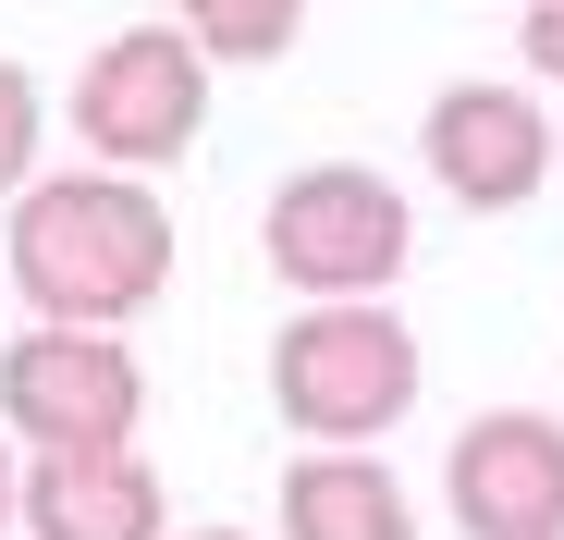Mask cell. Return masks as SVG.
<instances>
[{
	"mask_svg": "<svg viewBox=\"0 0 564 540\" xmlns=\"http://www.w3.org/2000/svg\"><path fill=\"white\" fill-rule=\"evenodd\" d=\"M197 123H209V50H197L184 13H172V25H123V37L86 50V74H74V136L99 148V160L160 172V160L197 148Z\"/></svg>",
	"mask_w": 564,
	"mask_h": 540,
	"instance_id": "cell-4",
	"label": "cell"
},
{
	"mask_svg": "<svg viewBox=\"0 0 564 540\" xmlns=\"http://www.w3.org/2000/svg\"><path fill=\"white\" fill-rule=\"evenodd\" d=\"M0 258H13V283H25L37 320L123 332V320L160 307V283H172V209H160L148 172L86 160V172H50V185L13 197V234H0Z\"/></svg>",
	"mask_w": 564,
	"mask_h": 540,
	"instance_id": "cell-1",
	"label": "cell"
},
{
	"mask_svg": "<svg viewBox=\"0 0 564 540\" xmlns=\"http://www.w3.org/2000/svg\"><path fill=\"white\" fill-rule=\"evenodd\" d=\"M442 504L466 540H564V418L540 406L466 418L442 455Z\"/></svg>",
	"mask_w": 564,
	"mask_h": 540,
	"instance_id": "cell-6",
	"label": "cell"
},
{
	"mask_svg": "<svg viewBox=\"0 0 564 540\" xmlns=\"http://www.w3.org/2000/svg\"><path fill=\"white\" fill-rule=\"evenodd\" d=\"M417 148H430V185H442L454 209H528L540 172H552V111H540V86L466 74V86L430 99Z\"/></svg>",
	"mask_w": 564,
	"mask_h": 540,
	"instance_id": "cell-7",
	"label": "cell"
},
{
	"mask_svg": "<svg viewBox=\"0 0 564 540\" xmlns=\"http://www.w3.org/2000/svg\"><path fill=\"white\" fill-rule=\"evenodd\" d=\"M148 418V369L86 332V320H37L0 344V430L37 442V455H62V442H135Z\"/></svg>",
	"mask_w": 564,
	"mask_h": 540,
	"instance_id": "cell-5",
	"label": "cell"
},
{
	"mask_svg": "<svg viewBox=\"0 0 564 540\" xmlns=\"http://www.w3.org/2000/svg\"><path fill=\"white\" fill-rule=\"evenodd\" d=\"M25 185H37V74L0 62V197H25Z\"/></svg>",
	"mask_w": 564,
	"mask_h": 540,
	"instance_id": "cell-11",
	"label": "cell"
},
{
	"mask_svg": "<svg viewBox=\"0 0 564 540\" xmlns=\"http://www.w3.org/2000/svg\"><path fill=\"white\" fill-rule=\"evenodd\" d=\"M0 270H13V258H0Z\"/></svg>",
	"mask_w": 564,
	"mask_h": 540,
	"instance_id": "cell-15",
	"label": "cell"
},
{
	"mask_svg": "<svg viewBox=\"0 0 564 540\" xmlns=\"http://www.w3.org/2000/svg\"><path fill=\"white\" fill-rule=\"evenodd\" d=\"M184 540H246V528H184Z\"/></svg>",
	"mask_w": 564,
	"mask_h": 540,
	"instance_id": "cell-14",
	"label": "cell"
},
{
	"mask_svg": "<svg viewBox=\"0 0 564 540\" xmlns=\"http://www.w3.org/2000/svg\"><path fill=\"white\" fill-rule=\"evenodd\" d=\"M172 13L197 25L209 62H282V50H295V25H307V0H172Z\"/></svg>",
	"mask_w": 564,
	"mask_h": 540,
	"instance_id": "cell-10",
	"label": "cell"
},
{
	"mask_svg": "<svg viewBox=\"0 0 564 540\" xmlns=\"http://www.w3.org/2000/svg\"><path fill=\"white\" fill-rule=\"evenodd\" d=\"M516 50H528V74H540V86H564V0H528Z\"/></svg>",
	"mask_w": 564,
	"mask_h": 540,
	"instance_id": "cell-12",
	"label": "cell"
},
{
	"mask_svg": "<svg viewBox=\"0 0 564 540\" xmlns=\"http://www.w3.org/2000/svg\"><path fill=\"white\" fill-rule=\"evenodd\" d=\"M160 467L135 442H62L25 467V540H160Z\"/></svg>",
	"mask_w": 564,
	"mask_h": 540,
	"instance_id": "cell-8",
	"label": "cell"
},
{
	"mask_svg": "<svg viewBox=\"0 0 564 540\" xmlns=\"http://www.w3.org/2000/svg\"><path fill=\"white\" fill-rule=\"evenodd\" d=\"M270 406L307 442H381L417 406V332L381 295H307L270 332Z\"/></svg>",
	"mask_w": 564,
	"mask_h": 540,
	"instance_id": "cell-2",
	"label": "cell"
},
{
	"mask_svg": "<svg viewBox=\"0 0 564 540\" xmlns=\"http://www.w3.org/2000/svg\"><path fill=\"white\" fill-rule=\"evenodd\" d=\"M282 540H417V504L368 442H319L282 467Z\"/></svg>",
	"mask_w": 564,
	"mask_h": 540,
	"instance_id": "cell-9",
	"label": "cell"
},
{
	"mask_svg": "<svg viewBox=\"0 0 564 540\" xmlns=\"http://www.w3.org/2000/svg\"><path fill=\"white\" fill-rule=\"evenodd\" d=\"M405 246H417L405 185H381L368 160H307L295 185H270V209H258V258L295 295H381L405 270Z\"/></svg>",
	"mask_w": 564,
	"mask_h": 540,
	"instance_id": "cell-3",
	"label": "cell"
},
{
	"mask_svg": "<svg viewBox=\"0 0 564 540\" xmlns=\"http://www.w3.org/2000/svg\"><path fill=\"white\" fill-rule=\"evenodd\" d=\"M25 516V479H13V442H0V528Z\"/></svg>",
	"mask_w": 564,
	"mask_h": 540,
	"instance_id": "cell-13",
	"label": "cell"
}]
</instances>
